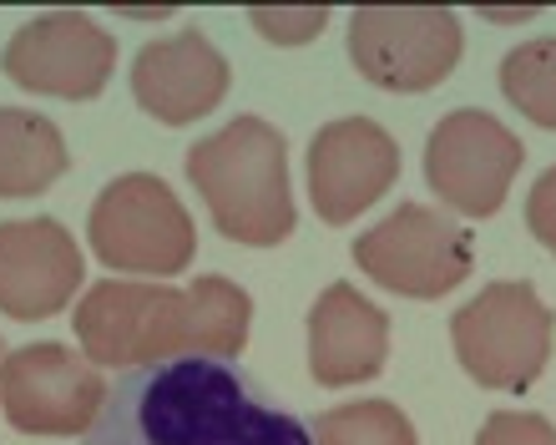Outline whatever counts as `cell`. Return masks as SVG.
I'll return each instance as SVG.
<instances>
[{"label":"cell","instance_id":"obj_1","mask_svg":"<svg viewBox=\"0 0 556 445\" xmlns=\"http://www.w3.org/2000/svg\"><path fill=\"white\" fill-rule=\"evenodd\" d=\"M87 445H314V435L243 365L173 355L106 385Z\"/></svg>","mask_w":556,"mask_h":445},{"label":"cell","instance_id":"obj_2","mask_svg":"<svg viewBox=\"0 0 556 445\" xmlns=\"http://www.w3.org/2000/svg\"><path fill=\"white\" fill-rule=\"evenodd\" d=\"M182 167L223 238L274 249L293 233L299 213L289 188V142L264 117H233L213 137L192 142Z\"/></svg>","mask_w":556,"mask_h":445},{"label":"cell","instance_id":"obj_3","mask_svg":"<svg viewBox=\"0 0 556 445\" xmlns=\"http://www.w3.org/2000/svg\"><path fill=\"white\" fill-rule=\"evenodd\" d=\"M556 314L527 279L485 283L451 314V344L460 370L481 390H531L552 359Z\"/></svg>","mask_w":556,"mask_h":445},{"label":"cell","instance_id":"obj_4","mask_svg":"<svg viewBox=\"0 0 556 445\" xmlns=\"http://www.w3.org/2000/svg\"><path fill=\"white\" fill-rule=\"evenodd\" d=\"M76 344L97 370H137L192 355L188 289L142 279H102L76 304Z\"/></svg>","mask_w":556,"mask_h":445},{"label":"cell","instance_id":"obj_5","mask_svg":"<svg viewBox=\"0 0 556 445\" xmlns=\"http://www.w3.org/2000/svg\"><path fill=\"white\" fill-rule=\"evenodd\" d=\"M87 238L112 274H147V279H173L198 253V228L182 198L157 173H122L117 182H106L91 203Z\"/></svg>","mask_w":556,"mask_h":445},{"label":"cell","instance_id":"obj_6","mask_svg":"<svg viewBox=\"0 0 556 445\" xmlns=\"http://www.w3.org/2000/svg\"><path fill=\"white\" fill-rule=\"evenodd\" d=\"M354 264L365 279H375L400 298H440L470 279L476 238L466 223H451L425 203H400L390 218L359 233Z\"/></svg>","mask_w":556,"mask_h":445},{"label":"cell","instance_id":"obj_7","mask_svg":"<svg viewBox=\"0 0 556 445\" xmlns=\"http://www.w3.org/2000/svg\"><path fill=\"white\" fill-rule=\"evenodd\" d=\"M460 21L440 5H359L350 15L354 72L384 91H430L460 61Z\"/></svg>","mask_w":556,"mask_h":445},{"label":"cell","instance_id":"obj_8","mask_svg":"<svg viewBox=\"0 0 556 445\" xmlns=\"http://www.w3.org/2000/svg\"><path fill=\"white\" fill-rule=\"evenodd\" d=\"M527 163L521 137L491 112L460 106L440 117L425 142V182L430 193L460 218H491L511 193L516 173Z\"/></svg>","mask_w":556,"mask_h":445},{"label":"cell","instance_id":"obj_9","mask_svg":"<svg viewBox=\"0 0 556 445\" xmlns=\"http://www.w3.org/2000/svg\"><path fill=\"white\" fill-rule=\"evenodd\" d=\"M106 405V380L66 344H21L0 359V410L21 435H87Z\"/></svg>","mask_w":556,"mask_h":445},{"label":"cell","instance_id":"obj_10","mask_svg":"<svg viewBox=\"0 0 556 445\" xmlns=\"http://www.w3.org/2000/svg\"><path fill=\"white\" fill-rule=\"evenodd\" d=\"M117 66V41L81 11H46L0 51V72L15 87L36 91V97H66V102H97L102 87L112 81Z\"/></svg>","mask_w":556,"mask_h":445},{"label":"cell","instance_id":"obj_11","mask_svg":"<svg viewBox=\"0 0 556 445\" xmlns=\"http://www.w3.org/2000/svg\"><path fill=\"white\" fill-rule=\"evenodd\" d=\"M308 203L319 223H354L400 182V142L369 117L324 122L308 142Z\"/></svg>","mask_w":556,"mask_h":445},{"label":"cell","instance_id":"obj_12","mask_svg":"<svg viewBox=\"0 0 556 445\" xmlns=\"http://www.w3.org/2000/svg\"><path fill=\"white\" fill-rule=\"evenodd\" d=\"M87 279V258L56 218L0 223V314L36 325L76 298Z\"/></svg>","mask_w":556,"mask_h":445},{"label":"cell","instance_id":"obj_13","mask_svg":"<svg viewBox=\"0 0 556 445\" xmlns=\"http://www.w3.org/2000/svg\"><path fill=\"white\" fill-rule=\"evenodd\" d=\"M228 61L198 26L147 41L132 61V97L147 117L188 127L228 97Z\"/></svg>","mask_w":556,"mask_h":445},{"label":"cell","instance_id":"obj_14","mask_svg":"<svg viewBox=\"0 0 556 445\" xmlns=\"http://www.w3.org/2000/svg\"><path fill=\"white\" fill-rule=\"evenodd\" d=\"M390 359V319L354 283H329L308 309V374L319 385L375 380Z\"/></svg>","mask_w":556,"mask_h":445},{"label":"cell","instance_id":"obj_15","mask_svg":"<svg viewBox=\"0 0 556 445\" xmlns=\"http://www.w3.org/2000/svg\"><path fill=\"white\" fill-rule=\"evenodd\" d=\"M72 167L66 137L51 117L26 106H0V198H36Z\"/></svg>","mask_w":556,"mask_h":445},{"label":"cell","instance_id":"obj_16","mask_svg":"<svg viewBox=\"0 0 556 445\" xmlns=\"http://www.w3.org/2000/svg\"><path fill=\"white\" fill-rule=\"evenodd\" d=\"M188 304H192V355H213V359H233L249 344L253 325V298L223 274H203L188 283Z\"/></svg>","mask_w":556,"mask_h":445},{"label":"cell","instance_id":"obj_17","mask_svg":"<svg viewBox=\"0 0 556 445\" xmlns=\"http://www.w3.org/2000/svg\"><path fill=\"white\" fill-rule=\"evenodd\" d=\"M501 91L527 122L556 132V36H536L506 51L501 61Z\"/></svg>","mask_w":556,"mask_h":445},{"label":"cell","instance_id":"obj_18","mask_svg":"<svg viewBox=\"0 0 556 445\" xmlns=\"http://www.w3.org/2000/svg\"><path fill=\"white\" fill-rule=\"evenodd\" d=\"M319 445H420L410 416L395 400H350L324 410L314 425Z\"/></svg>","mask_w":556,"mask_h":445},{"label":"cell","instance_id":"obj_19","mask_svg":"<svg viewBox=\"0 0 556 445\" xmlns=\"http://www.w3.org/2000/svg\"><path fill=\"white\" fill-rule=\"evenodd\" d=\"M249 21L258 26V36H268V41L278 46H304L314 41L324 26H329V5H253Z\"/></svg>","mask_w":556,"mask_h":445},{"label":"cell","instance_id":"obj_20","mask_svg":"<svg viewBox=\"0 0 556 445\" xmlns=\"http://www.w3.org/2000/svg\"><path fill=\"white\" fill-rule=\"evenodd\" d=\"M476 445H556V425L536 410H496L485 416Z\"/></svg>","mask_w":556,"mask_h":445},{"label":"cell","instance_id":"obj_21","mask_svg":"<svg viewBox=\"0 0 556 445\" xmlns=\"http://www.w3.org/2000/svg\"><path fill=\"white\" fill-rule=\"evenodd\" d=\"M527 228L542 249L556 253V167H546L527 193Z\"/></svg>","mask_w":556,"mask_h":445},{"label":"cell","instance_id":"obj_22","mask_svg":"<svg viewBox=\"0 0 556 445\" xmlns=\"http://www.w3.org/2000/svg\"><path fill=\"white\" fill-rule=\"evenodd\" d=\"M0 344H5V340H0ZM0 359H5V355H0Z\"/></svg>","mask_w":556,"mask_h":445}]
</instances>
